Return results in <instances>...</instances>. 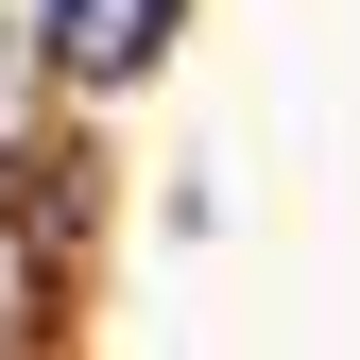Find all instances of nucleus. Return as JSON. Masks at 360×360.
<instances>
[{
  "mask_svg": "<svg viewBox=\"0 0 360 360\" xmlns=\"http://www.w3.org/2000/svg\"><path fill=\"white\" fill-rule=\"evenodd\" d=\"M155 34H172V0H52V52H69L86 86H138Z\"/></svg>",
  "mask_w": 360,
  "mask_h": 360,
  "instance_id": "obj_1",
  "label": "nucleus"
}]
</instances>
